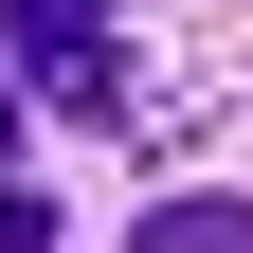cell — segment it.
<instances>
[{"mask_svg":"<svg viewBox=\"0 0 253 253\" xmlns=\"http://www.w3.org/2000/svg\"><path fill=\"white\" fill-rule=\"evenodd\" d=\"M0 253H54V217H37V199H18V181H0Z\"/></svg>","mask_w":253,"mask_h":253,"instance_id":"3957f363","label":"cell"},{"mask_svg":"<svg viewBox=\"0 0 253 253\" xmlns=\"http://www.w3.org/2000/svg\"><path fill=\"white\" fill-rule=\"evenodd\" d=\"M0 37L37 54V90H54V109H90V126L126 109V73H109V18H90V0H0Z\"/></svg>","mask_w":253,"mask_h":253,"instance_id":"6da1fadb","label":"cell"},{"mask_svg":"<svg viewBox=\"0 0 253 253\" xmlns=\"http://www.w3.org/2000/svg\"><path fill=\"white\" fill-rule=\"evenodd\" d=\"M126 253H253V199H163Z\"/></svg>","mask_w":253,"mask_h":253,"instance_id":"7a4b0ae2","label":"cell"}]
</instances>
